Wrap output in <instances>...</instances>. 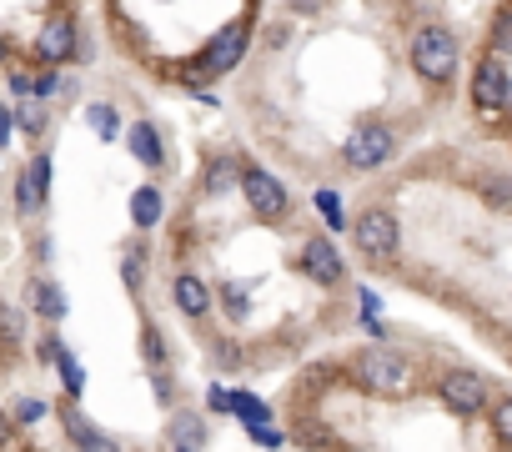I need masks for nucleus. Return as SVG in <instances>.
Listing matches in <instances>:
<instances>
[{
  "instance_id": "bb28decb",
  "label": "nucleus",
  "mask_w": 512,
  "mask_h": 452,
  "mask_svg": "<svg viewBox=\"0 0 512 452\" xmlns=\"http://www.w3.org/2000/svg\"><path fill=\"white\" fill-rule=\"evenodd\" d=\"M226 312H231V317H241V312H246V292L226 287Z\"/></svg>"
},
{
  "instance_id": "cd10ccee",
  "label": "nucleus",
  "mask_w": 512,
  "mask_h": 452,
  "mask_svg": "<svg viewBox=\"0 0 512 452\" xmlns=\"http://www.w3.org/2000/svg\"><path fill=\"white\" fill-rule=\"evenodd\" d=\"M226 186H231V166L221 161V166L211 171V191H226Z\"/></svg>"
},
{
  "instance_id": "6ab92c4d",
  "label": "nucleus",
  "mask_w": 512,
  "mask_h": 452,
  "mask_svg": "<svg viewBox=\"0 0 512 452\" xmlns=\"http://www.w3.org/2000/svg\"><path fill=\"white\" fill-rule=\"evenodd\" d=\"M86 121L96 126V136H101V141H116V131H121V126H116V111H111V106H91V111H86Z\"/></svg>"
},
{
  "instance_id": "7c9ffc66",
  "label": "nucleus",
  "mask_w": 512,
  "mask_h": 452,
  "mask_svg": "<svg viewBox=\"0 0 512 452\" xmlns=\"http://www.w3.org/2000/svg\"><path fill=\"white\" fill-rule=\"evenodd\" d=\"M0 61H6V41H0Z\"/></svg>"
},
{
  "instance_id": "a211bd4d",
  "label": "nucleus",
  "mask_w": 512,
  "mask_h": 452,
  "mask_svg": "<svg viewBox=\"0 0 512 452\" xmlns=\"http://www.w3.org/2000/svg\"><path fill=\"white\" fill-rule=\"evenodd\" d=\"M71 442H81V447H101V452H106V447H116V442H111L106 432H96L86 417H71Z\"/></svg>"
},
{
  "instance_id": "9b49d317",
  "label": "nucleus",
  "mask_w": 512,
  "mask_h": 452,
  "mask_svg": "<svg viewBox=\"0 0 512 452\" xmlns=\"http://www.w3.org/2000/svg\"><path fill=\"white\" fill-rule=\"evenodd\" d=\"M302 267H307L322 287H337V282H342V257H337V247H332V242H322V237H312V242H307Z\"/></svg>"
},
{
  "instance_id": "f257e3e1",
  "label": "nucleus",
  "mask_w": 512,
  "mask_h": 452,
  "mask_svg": "<svg viewBox=\"0 0 512 452\" xmlns=\"http://www.w3.org/2000/svg\"><path fill=\"white\" fill-rule=\"evenodd\" d=\"M457 36L452 31H442V26H427V31H417L412 36V66H417V76H427V81H447L452 71H457Z\"/></svg>"
},
{
  "instance_id": "6e6552de",
  "label": "nucleus",
  "mask_w": 512,
  "mask_h": 452,
  "mask_svg": "<svg viewBox=\"0 0 512 452\" xmlns=\"http://www.w3.org/2000/svg\"><path fill=\"white\" fill-rule=\"evenodd\" d=\"M472 101H477L482 111H502V106L512 101V81H507V71H502L497 61H482V66H477V76H472Z\"/></svg>"
},
{
  "instance_id": "9d476101",
  "label": "nucleus",
  "mask_w": 512,
  "mask_h": 452,
  "mask_svg": "<svg viewBox=\"0 0 512 452\" xmlns=\"http://www.w3.org/2000/svg\"><path fill=\"white\" fill-rule=\"evenodd\" d=\"M226 407L246 422V432L256 437V442H267V447H277L282 442V432L272 427V412L262 407V402H256V397H246V392H236V397H226Z\"/></svg>"
},
{
  "instance_id": "2eb2a0df",
  "label": "nucleus",
  "mask_w": 512,
  "mask_h": 452,
  "mask_svg": "<svg viewBox=\"0 0 512 452\" xmlns=\"http://www.w3.org/2000/svg\"><path fill=\"white\" fill-rule=\"evenodd\" d=\"M161 211H166V201H161L156 186H141V191L131 196V221L141 226V232H151V226L161 221Z\"/></svg>"
},
{
  "instance_id": "0eeeda50",
  "label": "nucleus",
  "mask_w": 512,
  "mask_h": 452,
  "mask_svg": "<svg viewBox=\"0 0 512 452\" xmlns=\"http://www.w3.org/2000/svg\"><path fill=\"white\" fill-rule=\"evenodd\" d=\"M387 156H392V131H387V126H357V131H352V141H347V161H352V166L372 171V166H382Z\"/></svg>"
},
{
  "instance_id": "20e7f679",
  "label": "nucleus",
  "mask_w": 512,
  "mask_h": 452,
  "mask_svg": "<svg viewBox=\"0 0 512 452\" xmlns=\"http://www.w3.org/2000/svg\"><path fill=\"white\" fill-rule=\"evenodd\" d=\"M241 191H246V201H251L256 216H282L287 211V186L272 171H262V166H246L241 171Z\"/></svg>"
},
{
  "instance_id": "4468645a",
  "label": "nucleus",
  "mask_w": 512,
  "mask_h": 452,
  "mask_svg": "<svg viewBox=\"0 0 512 452\" xmlns=\"http://www.w3.org/2000/svg\"><path fill=\"white\" fill-rule=\"evenodd\" d=\"M176 307H181L186 317H201V312L211 307V287H206L201 277H176Z\"/></svg>"
},
{
  "instance_id": "5701e85b",
  "label": "nucleus",
  "mask_w": 512,
  "mask_h": 452,
  "mask_svg": "<svg viewBox=\"0 0 512 452\" xmlns=\"http://www.w3.org/2000/svg\"><path fill=\"white\" fill-rule=\"evenodd\" d=\"M492 432H497L502 442H512V397H502V402L492 407Z\"/></svg>"
},
{
  "instance_id": "423d86ee",
  "label": "nucleus",
  "mask_w": 512,
  "mask_h": 452,
  "mask_svg": "<svg viewBox=\"0 0 512 452\" xmlns=\"http://www.w3.org/2000/svg\"><path fill=\"white\" fill-rule=\"evenodd\" d=\"M442 402H447L452 412L472 417V412L487 407V382H482L477 372H447V377H442Z\"/></svg>"
},
{
  "instance_id": "c85d7f7f",
  "label": "nucleus",
  "mask_w": 512,
  "mask_h": 452,
  "mask_svg": "<svg viewBox=\"0 0 512 452\" xmlns=\"http://www.w3.org/2000/svg\"><path fill=\"white\" fill-rule=\"evenodd\" d=\"M11 126H16V121H11V111H6V106H0V146H6V141H11Z\"/></svg>"
},
{
  "instance_id": "39448f33",
  "label": "nucleus",
  "mask_w": 512,
  "mask_h": 452,
  "mask_svg": "<svg viewBox=\"0 0 512 452\" xmlns=\"http://www.w3.org/2000/svg\"><path fill=\"white\" fill-rule=\"evenodd\" d=\"M241 56H246V26H226V31H216V41L201 51L196 76H201V81H206V76H221V71H231Z\"/></svg>"
},
{
  "instance_id": "c756f323",
  "label": "nucleus",
  "mask_w": 512,
  "mask_h": 452,
  "mask_svg": "<svg viewBox=\"0 0 512 452\" xmlns=\"http://www.w3.org/2000/svg\"><path fill=\"white\" fill-rule=\"evenodd\" d=\"M126 282H141V257H136V252L126 257Z\"/></svg>"
},
{
  "instance_id": "1a4fd4ad",
  "label": "nucleus",
  "mask_w": 512,
  "mask_h": 452,
  "mask_svg": "<svg viewBox=\"0 0 512 452\" xmlns=\"http://www.w3.org/2000/svg\"><path fill=\"white\" fill-rule=\"evenodd\" d=\"M71 51H76V26H71L66 16L46 21L41 36H36V56H41L46 66H61V61H71Z\"/></svg>"
},
{
  "instance_id": "7ed1b4c3",
  "label": "nucleus",
  "mask_w": 512,
  "mask_h": 452,
  "mask_svg": "<svg viewBox=\"0 0 512 452\" xmlns=\"http://www.w3.org/2000/svg\"><path fill=\"white\" fill-rule=\"evenodd\" d=\"M397 242H402V232H397V216H392V211H367V216H357V247H362L372 262L397 257Z\"/></svg>"
},
{
  "instance_id": "a878e982",
  "label": "nucleus",
  "mask_w": 512,
  "mask_h": 452,
  "mask_svg": "<svg viewBox=\"0 0 512 452\" xmlns=\"http://www.w3.org/2000/svg\"><path fill=\"white\" fill-rule=\"evenodd\" d=\"M487 196H492V201H512V181H507V176H492V181H487Z\"/></svg>"
},
{
  "instance_id": "f8f14e48",
  "label": "nucleus",
  "mask_w": 512,
  "mask_h": 452,
  "mask_svg": "<svg viewBox=\"0 0 512 452\" xmlns=\"http://www.w3.org/2000/svg\"><path fill=\"white\" fill-rule=\"evenodd\" d=\"M46 186H51V156H36L21 176V211H36L46 201Z\"/></svg>"
},
{
  "instance_id": "f3484780",
  "label": "nucleus",
  "mask_w": 512,
  "mask_h": 452,
  "mask_svg": "<svg viewBox=\"0 0 512 452\" xmlns=\"http://www.w3.org/2000/svg\"><path fill=\"white\" fill-rule=\"evenodd\" d=\"M201 442H206V427H201V417H191V412L171 417V447H201Z\"/></svg>"
},
{
  "instance_id": "ddd939ff",
  "label": "nucleus",
  "mask_w": 512,
  "mask_h": 452,
  "mask_svg": "<svg viewBox=\"0 0 512 452\" xmlns=\"http://www.w3.org/2000/svg\"><path fill=\"white\" fill-rule=\"evenodd\" d=\"M131 156H136L141 166H161L166 151H161V136H156L151 121H136V126H131Z\"/></svg>"
},
{
  "instance_id": "393cba45",
  "label": "nucleus",
  "mask_w": 512,
  "mask_h": 452,
  "mask_svg": "<svg viewBox=\"0 0 512 452\" xmlns=\"http://www.w3.org/2000/svg\"><path fill=\"white\" fill-rule=\"evenodd\" d=\"M16 417H21V422H36V417H46V402H41V397H36V402L26 397V402L16 407Z\"/></svg>"
},
{
  "instance_id": "dca6fc26",
  "label": "nucleus",
  "mask_w": 512,
  "mask_h": 452,
  "mask_svg": "<svg viewBox=\"0 0 512 452\" xmlns=\"http://www.w3.org/2000/svg\"><path fill=\"white\" fill-rule=\"evenodd\" d=\"M26 302H31L41 317H51V322H61V317H66V297H61L51 282H31V287H26Z\"/></svg>"
},
{
  "instance_id": "4be33fe9",
  "label": "nucleus",
  "mask_w": 512,
  "mask_h": 452,
  "mask_svg": "<svg viewBox=\"0 0 512 452\" xmlns=\"http://www.w3.org/2000/svg\"><path fill=\"white\" fill-rule=\"evenodd\" d=\"M16 121H21V131H31V136H41V126H46V106H41V96H36V101H26Z\"/></svg>"
},
{
  "instance_id": "b1692460",
  "label": "nucleus",
  "mask_w": 512,
  "mask_h": 452,
  "mask_svg": "<svg viewBox=\"0 0 512 452\" xmlns=\"http://www.w3.org/2000/svg\"><path fill=\"white\" fill-rule=\"evenodd\" d=\"M317 206H322V216H327L332 232H337V226H347V221H342V201H337L332 191H317Z\"/></svg>"
},
{
  "instance_id": "412c9836",
  "label": "nucleus",
  "mask_w": 512,
  "mask_h": 452,
  "mask_svg": "<svg viewBox=\"0 0 512 452\" xmlns=\"http://www.w3.org/2000/svg\"><path fill=\"white\" fill-rule=\"evenodd\" d=\"M492 51H497V56H512V11H502V16L492 21Z\"/></svg>"
},
{
  "instance_id": "aec40b11",
  "label": "nucleus",
  "mask_w": 512,
  "mask_h": 452,
  "mask_svg": "<svg viewBox=\"0 0 512 452\" xmlns=\"http://www.w3.org/2000/svg\"><path fill=\"white\" fill-rule=\"evenodd\" d=\"M56 362H61V377H66V392H76V397H81V387H86V372H81V362H76L71 352H61V347H56Z\"/></svg>"
},
{
  "instance_id": "f03ea898",
  "label": "nucleus",
  "mask_w": 512,
  "mask_h": 452,
  "mask_svg": "<svg viewBox=\"0 0 512 452\" xmlns=\"http://www.w3.org/2000/svg\"><path fill=\"white\" fill-rule=\"evenodd\" d=\"M357 377H362V387L367 392H382V397H392V392H402L407 387V362L397 357V352H382V347H367L362 357H357Z\"/></svg>"
}]
</instances>
